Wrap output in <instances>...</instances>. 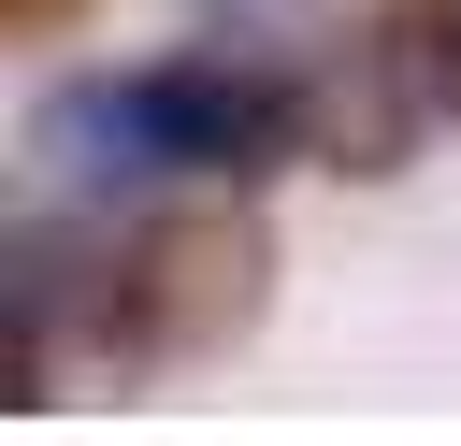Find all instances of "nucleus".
Here are the masks:
<instances>
[{"label":"nucleus","mask_w":461,"mask_h":446,"mask_svg":"<svg viewBox=\"0 0 461 446\" xmlns=\"http://www.w3.org/2000/svg\"><path fill=\"white\" fill-rule=\"evenodd\" d=\"M29 173H43V201H130V187H158L173 173V144H158V101H144V72H72V86H43L29 101Z\"/></svg>","instance_id":"obj_3"},{"label":"nucleus","mask_w":461,"mask_h":446,"mask_svg":"<svg viewBox=\"0 0 461 446\" xmlns=\"http://www.w3.org/2000/svg\"><path fill=\"white\" fill-rule=\"evenodd\" d=\"M202 14H230V29H259V43H288V29L317 14V0H202Z\"/></svg>","instance_id":"obj_6"},{"label":"nucleus","mask_w":461,"mask_h":446,"mask_svg":"<svg viewBox=\"0 0 461 446\" xmlns=\"http://www.w3.org/2000/svg\"><path fill=\"white\" fill-rule=\"evenodd\" d=\"M375 29H389V58L418 72V101H432V115H461V0H389Z\"/></svg>","instance_id":"obj_5"},{"label":"nucleus","mask_w":461,"mask_h":446,"mask_svg":"<svg viewBox=\"0 0 461 446\" xmlns=\"http://www.w3.org/2000/svg\"><path fill=\"white\" fill-rule=\"evenodd\" d=\"M259 302H274V230L245 201H187L115 245V345L130 360H216L259 331Z\"/></svg>","instance_id":"obj_1"},{"label":"nucleus","mask_w":461,"mask_h":446,"mask_svg":"<svg viewBox=\"0 0 461 446\" xmlns=\"http://www.w3.org/2000/svg\"><path fill=\"white\" fill-rule=\"evenodd\" d=\"M144 101H158V144H173V173L259 187L274 158H303V72H288L259 29H202V43L144 58Z\"/></svg>","instance_id":"obj_2"},{"label":"nucleus","mask_w":461,"mask_h":446,"mask_svg":"<svg viewBox=\"0 0 461 446\" xmlns=\"http://www.w3.org/2000/svg\"><path fill=\"white\" fill-rule=\"evenodd\" d=\"M418 129H432V101H418V72L389 58V29L303 72V158H317V173H403Z\"/></svg>","instance_id":"obj_4"},{"label":"nucleus","mask_w":461,"mask_h":446,"mask_svg":"<svg viewBox=\"0 0 461 446\" xmlns=\"http://www.w3.org/2000/svg\"><path fill=\"white\" fill-rule=\"evenodd\" d=\"M0 14H14V29H43V14H58V0H0Z\"/></svg>","instance_id":"obj_7"}]
</instances>
